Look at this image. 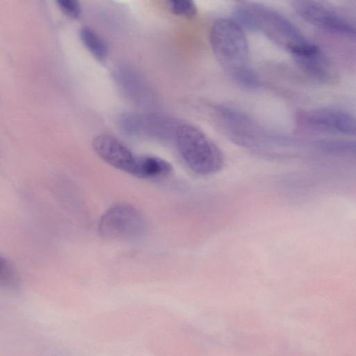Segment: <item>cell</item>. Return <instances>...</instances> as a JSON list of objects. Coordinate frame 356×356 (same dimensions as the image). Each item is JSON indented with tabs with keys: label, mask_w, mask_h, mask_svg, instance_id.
I'll use <instances>...</instances> for the list:
<instances>
[{
	"label": "cell",
	"mask_w": 356,
	"mask_h": 356,
	"mask_svg": "<svg viewBox=\"0 0 356 356\" xmlns=\"http://www.w3.org/2000/svg\"><path fill=\"white\" fill-rule=\"evenodd\" d=\"M210 42L220 65L240 86L253 89L259 79L249 63V46L243 29L233 19H216L211 29Z\"/></svg>",
	"instance_id": "1"
},
{
	"label": "cell",
	"mask_w": 356,
	"mask_h": 356,
	"mask_svg": "<svg viewBox=\"0 0 356 356\" xmlns=\"http://www.w3.org/2000/svg\"><path fill=\"white\" fill-rule=\"evenodd\" d=\"M234 20L243 29L250 31H259V24L254 10L238 8L233 13Z\"/></svg>",
	"instance_id": "14"
},
{
	"label": "cell",
	"mask_w": 356,
	"mask_h": 356,
	"mask_svg": "<svg viewBox=\"0 0 356 356\" xmlns=\"http://www.w3.org/2000/svg\"><path fill=\"white\" fill-rule=\"evenodd\" d=\"M296 65L307 74L322 82L330 81L334 76L332 65L318 47L293 56Z\"/></svg>",
	"instance_id": "10"
},
{
	"label": "cell",
	"mask_w": 356,
	"mask_h": 356,
	"mask_svg": "<svg viewBox=\"0 0 356 356\" xmlns=\"http://www.w3.org/2000/svg\"><path fill=\"white\" fill-rule=\"evenodd\" d=\"M254 10L257 17L259 31L264 32L268 38L288 51L292 56L307 50L314 44L283 16L266 9Z\"/></svg>",
	"instance_id": "5"
},
{
	"label": "cell",
	"mask_w": 356,
	"mask_h": 356,
	"mask_svg": "<svg viewBox=\"0 0 356 356\" xmlns=\"http://www.w3.org/2000/svg\"><path fill=\"white\" fill-rule=\"evenodd\" d=\"M170 10L176 15L193 17L197 13V8L193 0H168Z\"/></svg>",
	"instance_id": "15"
},
{
	"label": "cell",
	"mask_w": 356,
	"mask_h": 356,
	"mask_svg": "<svg viewBox=\"0 0 356 356\" xmlns=\"http://www.w3.org/2000/svg\"><path fill=\"white\" fill-rule=\"evenodd\" d=\"M118 86L131 101L141 106L153 102V95L148 86L134 70L129 67H119L115 74Z\"/></svg>",
	"instance_id": "9"
},
{
	"label": "cell",
	"mask_w": 356,
	"mask_h": 356,
	"mask_svg": "<svg viewBox=\"0 0 356 356\" xmlns=\"http://www.w3.org/2000/svg\"><path fill=\"white\" fill-rule=\"evenodd\" d=\"M19 283V277L15 267L6 258L0 256V287L17 289Z\"/></svg>",
	"instance_id": "13"
},
{
	"label": "cell",
	"mask_w": 356,
	"mask_h": 356,
	"mask_svg": "<svg viewBox=\"0 0 356 356\" xmlns=\"http://www.w3.org/2000/svg\"><path fill=\"white\" fill-rule=\"evenodd\" d=\"M92 146L97 154L113 168L136 176L140 156L132 151L115 137L101 134L96 136Z\"/></svg>",
	"instance_id": "8"
},
{
	"label": "cell",
	"mask_w": 356,
	"mask_h": 356,
	"mask_svg": "<svg viewBox=\"0 0 356 356\" xmlns=\"http://www.w3.org/2000/svg\"><path fill=\"white\" fill-rule=\"evenodd\" d=\"M60 10L71 18H77L81 13L78 0H56Z\"/></svg>",
	"instance_id": "16"
},
{
	"label": "cell",
	"mask_w": 356,
	"mask_h": 356,
	"mask_svg": "<svg viewBox=\"0 0 356 356\" xmlns=\"http://www.w3.org/2000/svg\"><path fill=\"white\" fill-rule=\"evenodd\" d=\"M171 164L162 158L152 155H140L136 177L157 178L170 174Z\"/></svg>",
	"instance_id": "11"
},
{
	"label": "cell",
	"mask_w": 356,
	"mask_h": 356,
	"mask_svg": "<svg viewBox=\"0 0 356 356\" xmlns=\"http://www.w3.org/2000/svg\"><path fill=\"white\" fill-rule=\"evenodd\" d=\"M299 121L309 129L355 136V118L350 113L330 108H315L304 111L299 115Z\"/></svg>",
	"instance_id": "7"
},
{
	"label": "cell",
	"mask_w": 356,
	"mask_h": 356,
	"mask_svg": "<svg viewBox=\"0 0 356 356\" xmlns=\"http://www.w3.org/2000/svg\"><path fill=\"white\" fill-rule=\"evenodd\" d=\"M81 40L86 49L98 60H104L108 49L102 38L92 29L84 27L80 31Z\"/></svg>",
	"instance_id": "12"
},
{
	"label": "cell",
	"mask_w": 356,
	"mask_h": 356,
	"mask_svg": "<svg viewBox=\"0 0 356 356\" xmlns=\"http://www.w3.org/2000/svg\"><path fill=\"white\" fill-rule=\"evenodd\" d=\"M297 14L308 23L330 33L355 38V27L314 0H292Z\"/></svg>",
	"instance_id": "6"
},
{
	"label": "cell",
	"mask_w": 356,
	"mask_h": 356,
	"mask_svg": "<svg viewBox=\"0 0 356 356\" xmlns=\"http://www.w3.org/2000/svg\"><path fill=\"white\" fill-rule=\"evenodd\" d=\"M147 222L143 213L128 204H118L101 217L98 234L104 239L133 241L142 238L147 232Z\"/></svg>",
	"instance_id": "3"
},
{
	"label": "cell",
	"mask_w": 356,
	"mask_h": 356,
	"mask_svg": "<svg viewBox=\"0 0 356 356\" xmlns=\"http://www.w3.org/2000/svg\"><path fill=\"white\" fill-rule=\"evenodd\" d=\"M118 124L129 136L168 142L175 138L179 123L160 114L128 112L119 117Z\"/></svg>",
	"instance_id": "4"
},
{
	"label": "cell",
	"mask_w": 356,
	"mask_h": 356,
	"mask_svg": "<svg viewBox=\"0 0 356 356\" xmlns=\"http://www.w3.org/2000/svg\"><path fill=\"white\" fill-rule=\"evenodd\" d=\"M178 150L188 167L203 176L214 175L224 165L220 148L204 132L190 124H179L175 134Z\"/></svg>",
	"instance_id": "2"
}]
</instances>
